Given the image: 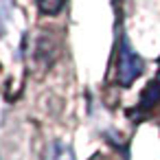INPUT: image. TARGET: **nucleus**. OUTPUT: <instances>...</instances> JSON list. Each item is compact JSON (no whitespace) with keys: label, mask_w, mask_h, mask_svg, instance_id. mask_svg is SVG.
Wrapping results in <instances>:
<instances>
[{"label":"nucleus","mask_w":160,"mask_h":160,"mask_svg":"<svg viewBox=\"0 0 160 160\" xmlns=\"http://www.w3.org/2000/svg\"><path fill=\"white\" fill-rule=\"evenodd\" d=\"M145 62L142 57L132 48L129 40L123 35L118 42V53H116V83L123 88H129L142 72Z\"/></svg>","instance_id":"f257e3e1"},{"label":"nucleus","mask_w":160,"mask_h":160,"mask_svg":"<svg viewBox=\"0 0 160 160\" xmlns=\"http://www.w3.org/2000/svg\"><path fill=\"white\" fill-rule=\"evenodd\" d=\"M158 101H160V79H153L147 83V88L142 90V94L138 99V112L145 114V112L153 110L158 105Z\"/></svg>","instance_id":"f03ea898"},{"label":"nucleus","mask_w":160,"mask_h":160,"mask_svg":"<svg viewBox=\"0 0 160 160\" xmlns=\"http://www.w3.org/2000/svg\"><path fill=\"white\" fill-rule=\"evenodd\" d=\"M44 160H75V153H72V149L68 145L55 140V142L48 145V149L44 153Z\"/></svg>","instance_id":"7ed1b4c3"},{"label":"nucleus","mask_w":160,"mask_h":160,"mask_svg":"<svg viewBox=\"0 0 160 160\" xmlns=\"http://www.w3.org/2000/svg\"><path fill=\"white\" fill-rule=\"evenodd\" d=\"M66 7V0H38V9L44 16H57Z\"/></svg>","instance_id":"20e7f679"},{"label":"nucleus","mask_w":160,"mask_h":160,"mask_svg":"<svg viewBox=\"0 0 160 160\" xmlns=\"http://www.w3.org/2000/svg\"><path fill=\"white\" fill-rule=\"evenodd\" d=\"M11 5H13V0H0V35H2V31H5V24H7Z\"/></svg>","instance_id":"39448f33"}]
</instances>
